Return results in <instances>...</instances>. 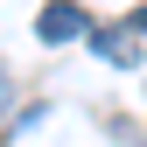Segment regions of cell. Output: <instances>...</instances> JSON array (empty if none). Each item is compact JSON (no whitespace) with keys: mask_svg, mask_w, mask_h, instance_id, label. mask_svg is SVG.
Returning a JSON list of instances; mask_svg holds the SVG:
<instances>
[{"mask_svg":"<svg viewBox=\"0 0 147 147\" xmlns=\"http://www.w3.org/2000/svg\"><path fill=\"white\" fill-rule=\"evenodd\" d=\"M98 56H105V63H140L133 28H105V35H98Z\"/></svg>","mask_w":147,"mask_h":147,"instance_id":"obj_2","label":"cell"},{"mask_svg":"<svg viewBox=\"0 0 147 147\" xmlns=\"http://www.w3.org/2000/svg\"><path fill=\"white\" fill-rule=\"evenodd\" d=\"M14 112V84H7V70H0V119Z\"/></svg>","mask_w":147,"mask_h":147,"instance_id":"obj_3","label":"cell"},{"mask_svg":"<svg viewBox=\"0 0 147 147\" xmlns=\"http://www.w3.org/2000/svg\"><path fill=\"white\" fill-rule=\"evenodd\" d=\"M35 35H42V42H77V35H91V14L77 0H56V7L35 14Z\"/></svg>","mask_w":147,"mask_h":147,"instance_id":"obj_1","label":"cell"}]
</instances>
